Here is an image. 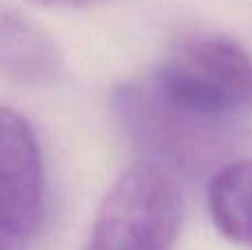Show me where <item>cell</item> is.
I'll return each mask as SVG.
<instances>
[{"label":"cell","mask_w":252,"mask_h":250,"mask_svg":"<svg viewBox=\"0 0 252 250\" xmlns=\"http://www.w3.org/2000/svg\"><path fill=\"white\" fill-rule=\"evenodd\" d=\"M144 93L177 122L215 133L252 113V56L228 35L186 33L161 56Z\"/></svg>","instance_id":"6da1fadb"},{"label":"cell","mask_w":252,"mask_h":250,"mask_svg":"<svg viewBox=\"0 0 252 250\" xmlns=\"http://www.w3.org/2000/svg\"><path fill=\"white\" fill-rule=\"evenodd\" d=\"M182 228V195L153 162L124 168L104 195L84 250H175Z\"/></svg>","instance_id":"7a4b0ae2"},{"label":"cell","mask_w":252,"mask_h":250,"mask_svg":"<svg viewBox=\"0 0 252 250\" xmlns=\"http://www.w3.org/2000/svg\"><path fill=\"white\" fill-rule=\"evenodd\" d=\"M44 211L42 155L31 124L0 106V250H27Z\"/></svg>","instance_id":"3957f363"},{"label":"cell","mask_w":252,"mask_h":250,"mask_svg":"<svg viewBox=\"0 0 252 250\" xmlns=\"http://www.w3.org/2000/svg\"><path fill=\"white\" fill-rule=\"evenodd\" d=\"M64 71L58 44L38 25L0 9V73L22 84H53Z\"/></svg>","instance_id":"277c9868"},{"label":"cell","mask_w":252,"mask_h":250,"mask_svg":"<svg viewBox=\"0 0 252 250\" xmlns=\"http://www.w3.org/2000/svg\"><path fill=\"white\" fill-rule=\"evenodd\" d=\"M208 211L226 239L252 248V159L221 166L208 184Z\"/></svg>","instance_id":"5b68a950"},{"label":"cell","mask_w":252,"mask_h":250,"mask_svg":"<svg viewBox=\"0 0 252 250\" xmlns=\"http://www.w3.org/2000/svg\"><path fill=\"white\" fill-rule=\"evenodd\" d=\"M42 7H60V9H78V7H89V4H97L104 0H31Z\"/></svg>","instance_id":"8992f818"}]
</instances>
